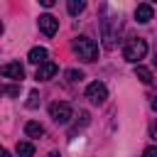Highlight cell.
<instances>
[{
  "label": "cell",
  "mask_w": 157,
  "mask_h": 157,
  "mask_svg": "<svg viewBox=\"0 0 157 157\" xmlns=\"http://www.w3.org/2000/svg\"><path fill=\"white\" fill-rule=\"evenodd\" d=\"M74 52H76V56L83 59V61H96V59H98V44H96L91 37H86V34H81V37L74 39Z\"/></svg>",
  "instance_id": "6da1fadb"
},
{
  "label": "cell",
  "mask_w": 157,
  "mask_h": 157,
  "mask_svg": "<svg viewBox=\"0 0 157 157\" xmlns=\"http://www.w3.org/2000/svg\"><path fill=\"white\" fill-rule=\"evenodd\" d=\"M145 54H147V42L145 39H130L125 47H123V56H125V61H130V64H140V59H145Z\"/></svg>",
  "instance_id": "7a4b0ae2"
},
{
  "label": "cell",
  "mask_w": 157,
  "mask_h": 157,
  "mask_svg": "<svg viewBox=\"0 0 157 157\" xmlns=\"http://www.w3.org/2000/svg\"><path fill=\"white\" fill-rule=\"evenodd\" d=\"M71 115H74V110H71V105L64 103V101H56V103L49 105V118H52L54 123H59V125H66V123L71 120Z\"/></svg>",
  "instance_id": "3957f363"
},
{
  "label": "cell",
  "mask_w": 157,
  "mask_h": 157,
  "mask_svg": "<svg viewBox=\"0 0 157 157\" xmlns=\"http://www.w3.org/2000/svg\"><path fill=\"white\" fill-rule=\"evenodd\" d=\"M86 98H88L91 103H96V105L105 103V98H108V88H105V83H101V81L88 83V88H86Z\"/></svg>",
  "instance_id": "277c9868"
},
{
  "label": "cell",
  "mask_w": 157,
  "mask_h": 157,
  "mask_svg": "<svg viewBox=\"0 0 157 157\" xmlns=\"http://www.w3.org/2000/svg\"><path fill=\"white\" fill-rule=\"evenodd\" d=\"M0 76L2 78H10V81H22L25 78V69L20 61H7L0 66Z\"/></svg>",
  "instance_id": "5b68a950"
},
{
  "label": "cell",
  "mask_w": 157,
  "mask_h": 157,
  "mask_svg": "<svg viewBox=\"0 0 157 157\" xmlns=\"http://www.w3.org/2000/svg\"><path fill=\"white\" fill-rule=\"evenodd\" d=\"M37 25H39V29L47 34V37H54L56 34V29H59V20L54 17V15H39V20H37Z\"/></svg>",
  "instance_id": "8992f818"
},
{
  "label": "cell",
  "mask_w": 157,
  "mask_h": 157,
  "mask_svg": "<svg viewBox=\"0 0 157 157\" xmlns=\"http://www.w3.org/2000/svg\"><path fill=\"white\" fill-rule=\"evenodd\" d=\"M56 71H59V66H56L54 61H47V64L37 66V74H34V78H37V81H49V78H52Z\"/></svg>",
  "instance_id": "52a82bcc"
},
{
  "label": "cell",
  "mask_w": 157,
  "mask_h": 157,
  "mask_svg": "<svg viewBox=\"0 0 157 157\" xmlns=\"http://www.w3.org/2000/svg\"><path fill=\"white\" fill-rule=\"evenodd\" d=\"M47 56H49V52H47L44 47H32V49H29V54H27V59H29L32 64H37V66L47 64V61H49Z\"/></svg>",
  "instance_id": "ba28073f"
},
{
  "label": "cell",
  "mask_w": 157,
  "mask_h": 157,
  "mask_svg": "<svg viewBox=\"0 0 157 157\" xmlns=\"http://www.w3.org/2000/svg\"><path fill=\"white\" fill-rule=\"evenodd\" d=\"M152 15H155V10H152V5H147V2L137 5V10H135V20H137L140 25L150 22V20H152Z\"/></svg>",
  "instance_id": "9c48e42d"
},
{
  "label": "cell",
  "mask_w": 157,
  "mask_h": 157,
  "mask_svg": "<svg viewBox=\"0 0 157 157\" xmlns=\"http://www.w3.org/2000/svg\"><path fill=\"white\" fill-rule=\"evenodd\" d=\"M25 135H27V137H42V135H44V125L29 120V123L25 125Z\"/></svg>",
  "instance_id": "30bf717a"
},
{
  "label": "cell",
  "mask_w": 157,
  "mask_h": 157,
  "mask_svg": "<svg viewBox=\"0 0 157 157\" xmlns=\"http://www.w3.org/2000/svg\"><path fill=\"white\" fill-rule=\"evenodd\" d=\"M15 152H17V157H32V155H34V145L27 142V140H22V142H17Z\"/></svg>",
  "instance_id": "8fae6325"
},
{
  "label": "cell",
  "mask_w": 157,
  "mask_h": 157,
  "mask_svg": "<svg viewBox=\"0 0 157 157\" xmlns=\"http://www.w3.org/2000/svg\"><path fill=\"white\" fill-rule=\"evenodd\" d=\"M83 7H86V2H83V0H69V2H66L69 15H78V12H83Z\"/></svg>",
  "instance_id": "7c38bea8"
},
{
  "label": "cell",
  "mask_w": 157,
  "mask_h": 157,
  "mask_svg": "<svg viewBox=\"0 0 157 157\" xmlns=\"http://www.w3.org/2000/svg\"><path fill=\"white\" fill-rule=\"evenodd\" d=\"M135 76H137L142 83H150V81H152V71H150V69H145V66H140V64L135 66Z\"/></svg>",
  "instance_id": "4fadbf2b"
},
{
  "label": "cell",
  "mask_w": 157,
  "mask_h": 157,
  "mask_svg": "<svg viewBox=\"0 0 157 157\" xmlns=\"http://www.w3.org/2000/svg\"><path fill=\"white\" fill-rule=\"evenodd\" d=\"M39 101H42V98H39V93H37V91H29V101H27V108H37V105H39Z\"/></svg>",
  "instance_id": "5bb4252c"
},
{
  "label": "cell",
  "mask_w": 157,
  "mask_h": 157,
  "mask_svg": "<svg viewBox=\"0 0 157 157\" xmlns=\"http://www.w3.org/2000/svg\"><path fill=\"white\" fill-rule=\"evenodd\" d=\"M0 93H5V96H17L20 88H17V86H0Z\"/></svg>",
  "instance_id": "9a60e30c"
},
{
  "label": "cell",
  "mask_w": 157,
  "mask_h": 157,
  "mask_svg": "<svg viewBox=\"0 0 157 157\" xmlns=\"http://www.w3.org/2000/svg\"><path fill=\"white\" fill-rule=\"evenodd\" d=\"M66 76H69V81H81V78H83V74H81V71H76V69L66 71Z\"/></svg>",
  "instance_id": "2e32d148"
},
{
  "label": "cell",
  "mask_w": 157,
  "mask_h": 157,
  "mask_svg": "<svg viewBox=\"0 0 157 157\" xmlns=\"http://www.w3.org/2000/svg\"><path fill=\"white\" fill-rule=\"evenodd\" d=\"M142 157H157V147H147V150L142 152Z\"/></svg>",
  "instance_id": "e0dca14e"
},
{
  "label": "cell",
  "mask_w": 157,
  "mask_h": 157,
  "mask_svg": "<svg viewBox=\"0 0 157 157\" xmlns=\"http://www.w3.org/2000/svg\"><path fill=\"white\" fill-rule=\"evenodd\" d=\"M0 157H10V152H7L5 147H0Z\"/></svg>",
  "instance_id": "ac0fdd59"
},
{
  "label": "cell",
  "mask_w": 157,
  "mask_h": 157,
  "mask_svg": "<svg viewBox=\"0 0 157 157\" xmlns=\"http://www.w3.org/2000/svg\"><path fill=\"white\" fill-rule=\"evenodd\" d=\"M152 110H155V113H157V96H155V98H152Z\"/></svg>",
  "instance_id": "d6986e66"
},
{
  "label": "cell",
  "mask_w": 157,
  "mask_h": 157,
  "mask_svg": "<svg viewBox=\"0 0 157 157\" xmlns=\"http://www.w3.org/2000/svg\"><path fill=\"white\" fill-rule=\"evenodd\" d=\"M49 157H59V155H56V152H52V155H49Z\"/></svg>",
  "instance_id": "ffe728a7"
},
{
  "label": "cell",
  "mask_w": 157,
  "mask_h": 157,
  "mask_svg": "<svg viewBox=\"0 0 157 157\" xmlns=\"http://www.w3.org/2000/svg\"><path fill=\"white\" fill-rule=\"evenodd\" d=\"M155 69H157V54H155Z\"/></svg>",
  "instance_id": "44dd1931"
},
{
  "label": "cell",
  "mask_w": 157,
  "mask_h": 157,
  "mask_svg": "<svg viewBox=\"0 0 157 157\" xmlns=\"http://www.w3.org/2000/svg\"><path fill=\"white\" fill-rule=\"evenodd\" d=\"M155 137H157V128H155Z\"/></svg>",
  "instance_id": "7402d4cb"
}]
</instances>
